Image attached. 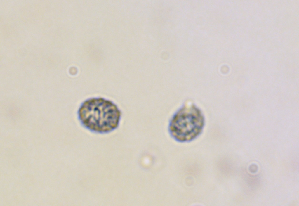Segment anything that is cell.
<instances>
[{"instance_id": "cell-1", "label": "cell", "mask_w": 299, "mask_h": 206, "mask_svg": "<svg viewBox=\"0 0 299 206\" xmlns=\"http://www.w3.org/2000/svg\"><path fill=\"white\" fill-rule=\"evenodd\" d=\"M78 118L83 127L92 132L109 133L119 126L121 113L112 101L104 98L88 99L81 104Z\"/></svg>"}, {"instance_id": "cell-2", "label": "cell", "mask_w": 299, "mask_h": 206, "mask_svg": "<svg viewBox=\"0 0 299 206\" xmlns=\"http://www.w3.org/2000/svg\"><path fill=\"white\" fill-rule=\"evenodd\" d=\"M204 118L201 111L192 104L184 106L173 116L170 122V134L180 142L192 141L202 132Z\"/></svg>"}]
</instances>
